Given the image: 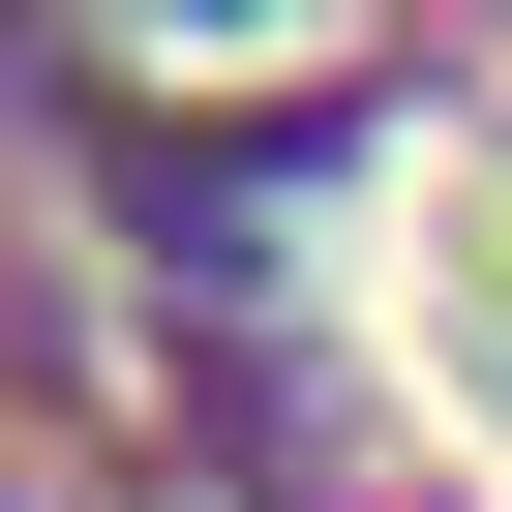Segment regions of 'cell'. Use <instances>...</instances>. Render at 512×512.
<instances>
[{
  "label": "cell",
  "instance_id": "6da1fadb",
  "mask_svg": "<svg viewBox=\"0 0 512 512\" xmlns=\"http://www.w3.org/2000/svg\"><path fill=\"white\" fill-rule=\"evenodd\" d=\"M452 332H482V362H512V181H482V211H452Z\"/></svg>",
  "mask_w": 512,
  "mask_h": 512
}]
</instances>
